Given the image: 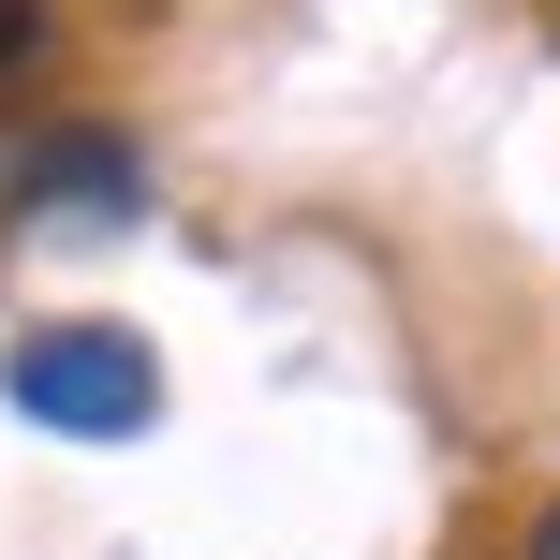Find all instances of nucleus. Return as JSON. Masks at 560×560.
<instances>
[{
	"label": "nucleus",
	"mask_w": 560,
	"mask_h": 560,
	"mask_svg": "<svg viewBox=\"0 0 560 560\" xmlns=\"http://www.w3.org/2000/svg\"><path fill=\"white\" fill-rule=\"evenodd\" d=\"M0 398H15L30 428H59V443H133V428L163 413V354H148L133 325H30L15 354H0Z\"/></svg>",
	"instance_id": "f257e3e1"
},
{
	"label": "nucleus",
	"mask_w": 560,
	"mask_h": 560,
	"mask_svg": "<svg viewBox=\"0 0 560 560\" xmlns=\"http://www.w3.org/2000/svg\"><path fill=\"white\" fill-rule=\"evenodd\" d=\"M104 236V222H133V148L118 133H59V148H30V177H15V236Z\"/></svg>",
	"instance_id": "f03ea898"
},
{
	"label": "nucleus",
	"mask_w": 560,
	"mask_h": 560,
	"mask_svg": "<svg viewBox=\"0 0 560 560\" xmlns=\"http://www.w3.org/2000/svg\"><path fill=\"white\" fill-rule=\"evenodd\" d=\"M30 45H45V30H30V0H0V74H15Z\"/></svg>",
	"instance_id": "7ed1b4c3"
},
{
	"label": "nucleus",
	"mask_w": 560,
	"mask_h": 560,
	"mask_svg": "<svg viewBox=\"0 0 560 560\" xmlns=\"http://www.w3.org/2000/svg\"><path fill=\"white\" fill-rule=\"evenodd\" d=\"M532 560H560V502H546V516H532Z\"/></svg>",
	"instance_id": "20e7f679"
}]
</instances>
